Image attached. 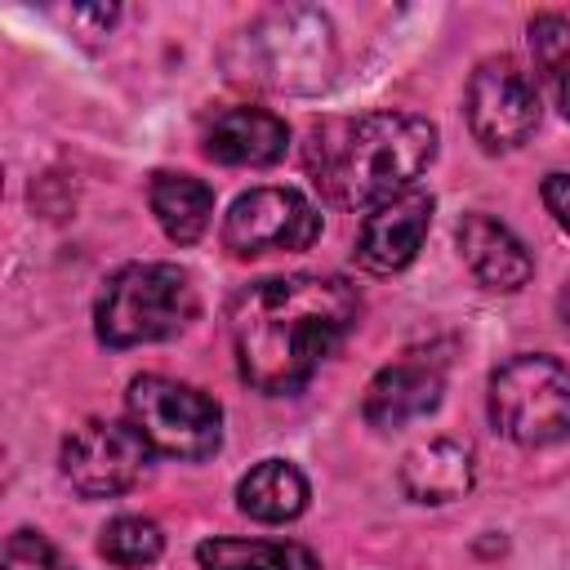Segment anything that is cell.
I'll list each match as a JSON object with an SVG mask.
<instances>
[{"label":"cell","instance_id":"obj_2","mask_svg":"<svg viewBox=\"0 0 570 570\" xmlns=\"http://www.w3.org/2000/svg\"><path fill=\"white\" fill-rule=\"evenodd\" d=\"M436 156V125L410 111H370L356 120H321L307 134V174L343 209H379L414 191Z\"/></svg>","mask_w":570,"mask_h":570},{"label":"cell","instance_id":"obj_9","mask_svg":"<svg viewBox=\"0 0 570 570\" xmlns=\"http://www.w3.org/2000/svg\"><path fill=\"white\" fill-rule=\"evenodd\" d=\"M321 236L316 205L294 187H254L223 218V245L240 258L272 249H307Z\"/></svg>","mask_w":570,"mask_h":570},{"label":"cell","instance_id":"obj_21","mask_svg":"<svg viewBox=\"0 0 570 570\" xmlns=\"http://www.w3.org/2000/svg\"><path fill=\"white\" fill-rule=\"evenodd\" d=\"M543 205H548V214L570 232V174H548V178H543Z\"/></svg>","mask_w":570,"mask_h":570},{"label":"cell","instance_id":"obj_8","mask_svg":"<svg viewBox=\"0 0 570 570\" xmlns=\"http://www.w3.org/2000/svg\"><path fill=\"white\" fill-rule=\"evenodd\" d=\"M468 129L485 151H512L539 125V94L512 58H485L468 80Z\"/></svg>","mask_w":570,"mask_h":570},{"label":"cell","instance_id":"obj_5","mask_svg":"<svg viewBox=\"0 0 570 570\" xmlns=\"http://www.w3.org/2000/svg\"><path fill=\"white\" fill-rule=\"evenodd\" d=\"M129 423L147 436L151 450L174 459H209L223 441V410L200 387L142 374L129 383Z\"/></svg>","mask_w":570,"mask_h":570},{"label":"cell","instance_id":"obj_3","mask_svg":"<svg viewBox=\"0 0 570 570\" xmlns=\"http://www.w3.org/2000/svg\"><path fill=\"white\" fill-rule=\"evenodd\" d=\"M196 285L178 263H129L98 294L94 321L107 347L160 343L191 325Z\"/></svg>","mask_w":570,"mask_h":570},{"label":"cell","instance_id":"obj_4","mask_svg":"<svg viewBox=\"0 0 570 570\" xmlns=\"http://www.w3.org/2000/svg\"><path fill=\"white\" fill-rule=\"evenodd\" d=\"M490 419L517 445L570 436V370L552 356H512L490 374Z\"/></svg>","mask_w":570,"mask_h":570},{"label":"cell","instance_id":"obj_7","mask_svg":"<svg viewBox=\"0 0 570 570\" xmlns=\"http://www.w3.org/2000/svg\"><path fill=\"white\" fill-rule=\"evenodd\" d=\"M147 454L151 445L134 423L89 419L62 441V476L85 499H111L142 476Z\"/></svg>","mask_w":570,"mask_h":570},{"label":"cell","instance_id":"obj_1","mask_svg":"<svg viewBox=\"0 0 570 570\" xmlns=\"http://www.w3.org/2000/svg\"><path fill=\"white\" fill-rule=\"evenodd\" d=\"M356 294L338 276H272L232 298L236 370L267 396L298 392L356 325Z\"/></svg>","mask_w":570,"mask_h":570},{"label":"cell","instance_id":"obj_16","mask_svg":"<svg viewBox=\"0 0 570 570\" xmlns=\"http://www.w3.org/2000/svg\"><path fill=\"white\" fill-rule=\"evenodd\" d=\"M147 200H151V214L165 227V236L178 245L200 240L209 227V214H214V191L191 174H156L147 187Z\"/></svg>","mask_w":570,"mask_h":570},{"label":"cell","instance_id":"obj_12","mask_svg":"<svg viewBox=\"0 0 570 570\" xmlns=\"http://www.w3.org/2000/svg\"><path fill=\"white\" fill-rule=\"evenodd\" d=\"M289 147V129L281 116L263 107H227L205 129V156L218 165H272Z\"/></svg>","mask_w":570,"mask_h":570},{"label":"cell","instance_id":"obj_6","mask_svg":"<svg viewBox=\"0 0 570 570\" xmlns=\"http://www.w3.org/2000/svg\"><path fill=\"white\" fill-rule=\"evenodd\" d=\"M254 49V76L281 85V89H316L334 71V31L330 18L316 9H276L258 18L249 31Z\"/></svg>","mask_w":570,"mask_h":570},{"label":"cell","instance_id":"obj_17","mask_svg":"<svg viewBox=\"0 0 570 570\" xmlns=\"http://www.w3.org/2000/svg\"><path fill=\"white\" fill-rule=\"evenodd\" d=\"M196 561L205 570H316L307 548L267 539H205L196 548Z\"/></svg>","mask_w":570,"mask_h":570},{"label":"cell","instance_id":"obj_15","mask_svg":"<svg viewBox=\"0 0 570 570\" xmlns=\"http://www.w3.org/2000/svg\"><path fill=\"white\" fill-rule=\"evenodd\" d=\"M236 508L254 521H294L307 508V476L285 459H263L240 476Z\"/></svg>","mask_w":570,"mask_h":570},{"label":"cell","instance_id":"obj_14","mask_svg":"<svg viewBox=\"0 0 570 570\" xmlns=\"http://www.w3.org/2000/svg\"><path fill=\"white\" fill-rule=\"evenodd\" d=\"M396 476L414 503H450V499H463L472 490V454H468V445L436 436V441L414 445L401 459Z\"/></svg>","mask_w":570,"mask_h":570},{"label":"cell","instance_id":"obj_11","mask_svg":"<svg viewBox=\"0 0 570 570\" xmlns=\"http://www.w3.org/2000/svg\"><path fill=\"white\" fill-rule=\"evenodd\" d=\"M445 387V370L428 352H405L401 361L383 365L365 387V419L374 428H405L436 410Z\"/></svg>","mask_w":570,"mask_h":570},{"label":"cell","instance_id":"obj_20","mask_svg":"<svg viewBox=\"0 0 570 570\" xmlns=\"http://www.w3.org/2000/svg\"><path fill=\"white\" fill-rule=\"evenodd\" d=\"M4 570H67V561L40 530H13L4 543Z\"/></svg>","mask_w":570,"mask_h":570},{"label":"cell","instance_id":"obj_22","mask_svg":"<svg viewBox=\"0 0 570 570\" xmlns=\"http://www.w3.org/2000/svg\"><path fill=\"white\" fill-rule=\"evenodd\" d=\"M552 85H557V102H561V111H566V120H570V62L552 76Z\"/></svg>","mask_w":570,"mask_h":570},{"label":"cell","instance_id":"obj_13","mask_svg":"<svg viewBox=\"0 0 570 570\" xmlns=\"http://www.w3.org/2000/svg\"><path fill=\"white\" fill-rule=\"evenodd\" d=\"M459 254H463V263L472 267V276L485 289H503V294L521 289L530 281V272H534L525 245L490 214H468L459 223Z\"/></svg>","mask_w":570,"mask_h":570},{"label":"cell","instance_id":"obj_23","mask_svg":"<svg viewBox=\"0 0 570 570\" xmlns=\"http://www.w3.org/2000/svg\"><path fill=\"white\" fill-rule=\"evenodd\" d=\"M557 312H561V325H566V334H570V281H566V289H561V303H557Z\"/></svg>","mask_w":570,"mask_h":570},{"label":"cell","instance_id":"obj_18","mask_svg":"<svg viewBox=\"0 0 570 570\" xmlns=\"http://www.w3.org/2000/svg\"><path fill=\"white\" fill-rule=\"evenodd\" d=\"M160 548H165V534L147 517H116L98 539V552L116 566H147L160 557Z\"/></svg>","mask_w":570,"mask_h":570},{"label":"cell","instance_id":"obj_10","mask_svg":"<svg viewBox=\"0 0 570 570\" xmlns=\"http://www.w3.org/2000/svg\"><path fill=\"white\" fill-rule=\"evenodd\" d=\"M428 227H432V196L428 191L392 196V200H383L379 209L365 214L352 254H356V263L365 272H379V276L401 272L419 254Z\"/></svg>","mask_w":570,"mask_h":570},{"label":"cell","instance_id":"obj_19","mask_svg":"<svg viewBox=\"0 0 570 570\" xmlns=\"http://www.w3.org/2000/svg\"><path fill=\"white\" fill-rule=\"evenodd\" d=\"M530 49H534V62L543 76H557L566 62H570V22L557 18V13H543L530 22Z\"/></svg>","mask_w":570,"mask_h":570}]
</instances>
